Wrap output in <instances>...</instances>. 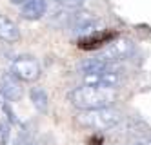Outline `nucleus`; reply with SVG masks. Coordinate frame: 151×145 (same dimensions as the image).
I'll return each mask as SVG.
<instances>
[{"mask_svg":"<svg viewBox=\"0 0 151 145\" xmlns=\"http://www.w3.org/2000/svg\"><path fill=\"white\" fill-rule=\"evenodd\" d=\"M71 104L78 111H89V109H102L111 107L116 102V91L107 87H96V85H82L69 93Z\"/></svg>","mask_w":151,"mask_h":145,"instance_id":"nucleus-1","label":"nucleus"},{"mask_svg":"<svg viewBox=\"0 0 151 145\" xmlns=\"http://www.w3.org/2000/svg\"><path fill=\"white\" fill-rule=\"evenodd\" d=\"M122 121V113L115 107H102V109H89L80 111L77 114V124L93 129V131H109Z\"/></svg>","mask_w":151,"mask_h":145,"instance_id":"nucleus-2","label":"nucleus"},{"mask_svg":"<svg viewBox=\"0 0 151 145\" xmlns=\"http://www.w3.org/2000/svg\"><path fill=\"white\" fill-rule=\"evenodd\" d=\"M133 51H135V44L131 40H127V38H116V40L109 42V46H106L99 53V58L109 62V64H116V62H120V60H127L133 54Z\"/></svg>","mask_w":151,"mask_h":145,"instance_id":"nucleus-3","label":"nucleus"},{"mask_svg":"<svg viewBox=\"0 0 151 145\" xmlns=\"http://www.w3.org/2000/svg\"><path fill=\"white\" fill-rule=\"evenodd\" d=\"M122 82H124V76H122V73L118 71L115 65H111L109 69L100 71V73H88V74H84V84L86 85L116 89Z\"/></svg>","mask_w":151,"mask_h":145,"instance_id":"nucleus-4","label":"nucleus"},{"mask_svg":"<svg viewBox=\"0 0 151 145\" xmlns=\"http://www.w3.org/2000/svg\"><path fill=\"white\" fill-rule=\"evenodd\" d=\"M11 73L22 82H35L40 78V64L33 56H20L13 62Z\"/></svg>","mask_w":151,"mask_h":145,"instance_id":"nucleus-5","label":"nucleus"},{"mask_svg":"<svg viewBox=\"0 0 151 145\" xmlns=\"http://www.w3.org/2000/svg\"><path fill=\"white\" fill-rule=\"evenodd\" d=\"M0 91L4 93V96L11 102H18L24 94L22 89V80L17 78L13 73H6L2 76V82H0Z\"/></svg>","mask_w":151,"mask_h":145,"instance_id":"nucleus-6","label":"nucleus"},{"mask_svg":"<svg viewBox=\"0 0 151 145\" xmlns=\"http://www.w3.org/2000/svg\"><path fill=\"white\" fill-rule=\"evenodd\" d=\"M46 13H47V0H27L20 9V15L26 20H38Z\"/></svg>","mask_w":151,"mask_h":145,"instance_id":"nucleus-7","label":"nucleus"},{"mask_svg":"<svg viewBox=\"0 0 151 145\" xmlns=\"http://www.w3.org/2000/svg\"><path fill=\"white\" fill-rule=\"evenodd\" d=\"M0 40L6 42V44H15L20 40L18 26L11 18H7L4 15H0Z\"/></svg>","mask_w":151,"mask_h":145,"instance_id":"nucleus-8","label":"nucleus"},{"mask_svg":"<svg viewBox=\"0 0 151 145\" xmlns=\"http://www.w3.org/2000/svg\"><path fill=\"white\" fill-rule=\"evenodd\" d=\"M29 96H31V102H33V107L38 111V113H46L47 105H49V96H47V93L44 89L42 87H33L29 91Z\"/></svg>","mask_w":151,"mask_h":145,"instance_id":"nucleus-9","label":"nucleus"},{"mask_svg":"<svg viewBox=\"0 0 151 145\" xmlns=\"http://www.w3.org/2000/svg\"><path fill=\"white\" fill-rule=\"evenodd\" d=\"M57 2L60 4V6H64V7H68V9H80L82 7V4H84V0H57Z\"/></svg>","mask_w":151,"mask_h":145,"instance_id":"nucleus-10","label":"nucleus"},{"mask_svg":"<svg viewBox=\"0 0 151 145\" xmlns=\"http://www.w3.org/2000/svg\"><path fill=\"white\" fill-rule=\"evenodd\" d=\"M7 136H9V127L2 125L0 127V145H7Z\"/></svg>","mask_w":151,"mask_h":145,"instance_id":"nucleus-11","label":"nucleus"},{"mask_svg":"<svg viewBox=\"0 0 151 145\" xmlns=\"http://www.w3.org/2000/svg\"><path fill=\"white\" fill-rule=\"evenodd\" d=\"M9 2H11V4H26L27 0H9Z\"/></svg>","mask_w":151,"mask_h":145,"instance_id":"nucleus-12","label":"nucleus"},{"mask_svg":"<svg viewBox=\"0 0 151 145\" xmlns=\"http://www.w3.org/2000/svg\"><path fill=\"white\" fill-rule=\"evenodd\" d=\"M138 145H151V138H149V140H142Z\"/></svg>","mask_w":151,"mask_h":145,"instance_id":"nucleus-13","label":"nucleus"},{"mask_svg":"<svg viewBox=\"0 0 151 145\" xmlns=\"http://www.w3.org/2000/svg\"><path fill=\"white\" fill-rule=\"evenodd\" d=\"M27 145H33V143H27Z\"/></svg>","mask_w":151,"mask_h":145,"instance_id":"nucleus-14","label":"nucleus"}]
</instances>
